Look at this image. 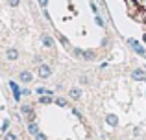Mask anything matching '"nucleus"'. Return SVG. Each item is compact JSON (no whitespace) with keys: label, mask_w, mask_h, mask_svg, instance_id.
I'll return each instance as SVG.
<instances>
[{"label":"nucleus","mask_w":146,"mask_h":140,"mask_svg":"<svg viewBox=\"0 0 146 140\" xmlns=\"http://www.w3.org/2000/svg\"><path fill=\"white\" fill-rule=\"evenodd\" d=\"M131 78L135 79V81H144V78H146V70L144 68H135L131 72Z\"/></svg>","instance_id":"7"},{"label":"nucleus","mask_w":146,"mask_h":140,"mask_svg":"<svg viewBox=\"0 0 146 140\" xmlns=\"http://www.w3.org/2000/svg\"><path fill=\"white\" fill-rule=\"evenodd\" d=\"M9 89H11V92H13L15 101H21V98H22V89L21 87H19L15 81H9Z\"/></svg>","instance_id":"5"},{"label":"nucleus","mask_w":146,"mask_h":140,"mask_svg":"<svg viewBox=\"0 0 146 140\" xmlns=\"http://www.w3.org/2000/svg\"><path fill=\"white\" fill-rule=\"evenodd\" d=\"M35 92H37V94H39V96H44V94H46V92H48V90H46V89H44V87H37V89H35Z\"/></svg>","instance_id":"15"},{"label":"nucleus","mask_w":146,"mask_h":140,"mask_svg":"<svg viewBox=\"0 0 146 140\" xmlns=\"http://www.w3.org/2000/svg\"><path fill=\"white\" fill-rule=\"evenodd\" d=\"M91 9H93V13H98V6L94 2H91Z\"/></svg>","instance_id":"22"},{"label":"nucleus","mask_w":146,"mask_h":140,"mask_svg":"<svg viewBox=\"0 0 146 140\" xmlns=\"http://www.w3.org/2000/svg\"><path fill=\"white\" fill-rule=\"evenodd\" d=\"M39 78L41 79H46V78H50L52 76V68H50V65H46V63H41L39 65Z\"/></svg>","instance_id":"3"},{"label":"nucleus","mask_w":146,"mask_h":140,"mask_svg":"<svg viewBox=\"0 0 146 140\" xmlns=\"http://www.w3.org/2000/svg\"><path fill=\"white\" fill-rule=\"evenodd\" d=\"M32 79H33V74L30 70L19 72V81H21V83H32Z\"/></svg>","instance_id":"6"},{"label":"nucleus","mask_w":146,"mask_h":140,"mask_svg":"<svg viewBox=\"0 0 146 140\" xmlns=\"http://www.w3.org/2000/svg\"><path fill=\"white\" fill-rule=\"evenodd\" d=\"M22 94H24V96H28V94H32V90H28V89H22Z\"/></svg>","instance_id":"25"},{"label":"nucleus","mask_w":146,"mask_h":140,"mask_svg":"<svg viewBox=\"0 0 146 140\" xmlns=\"http://www.w3.org/2000/svg\"><path fill=\"white\" fill-rule=\"evenodd\" d=\"M54 103L59 105V107H65V105H67V100H65V98H61V96H57V98H54Z\"/></svg>","instance_id":"14"},{"label":"nucleus","mask_w":146,"mask_h":140,"mask_svg":"<svg viewBox=\"0 0 146 140\" xmlns=\"http://www.w3.org/2000/svg\"><path fill=\"white\" fill-rule=\"evenodd\" d=\"M144 81H146V78H144Z\"/></svg>","instance_id":"27"},{"label":"nucleus","mask_w":146,"mask_h":140,"mask_svg":"<svg viewBox=\"0 0 146 140\" xmlns=\"http://www.w3.org/2000/svg\"><path fill=\"white\" fill-rule=\"evenodd\" d=\"M59 41H61V43L65 44V46H67V44H68V39H67V37H63V35H59Z\"/></svg>","instance_id":"23"},{"label":"nucleus","mask_w":146,"mask_h":140,"mask_svg":"<svg viewBox=\"0 0 146 140\" xmlns=\"http://www.w3.org/2000/svg\"><path fill=\"white\" fill-rule=\"evenodd\" d=\"M41 41H43V46H46V48H54V37H52V35L44 33V35L41 37Z\"/></svg>","instance_id":"9"},{"label":"nucleus","mask_w":146,"mask_h":140,"mask_svg":"<svg viewBox=\"0 0 146 140\" xmlns=\"http://www.w3.org/2000/svg\"><path fill=\"white\" fill-rule=\"evenodd\" d=\"M144 43H146V33H144Z\"/></svg>","instance_id":"26"},{"label":"nucleus","mask_w":146,"mask_h":140,"mask_svg":"<svg viewBox=\"0 0 146 140\" xmlns=\"http://www.w3.org/2000/svg\"><path fill=\"white\" fill-rule=\"evenodd\" d=\"M7 4H9L11 7H17L19 4H21V0H7Z\"/></svg>","instance_id":"18"},{"label":"nucleus","mask_w":146,"mask_h":140,"mask_svg":"<svg viewBox=\"0 0 146 140\" xmlns=\"http://www.w3.org/2000/svg\"><path fill=\"white\" fill-rule=\"evenodd\" d=\"M72 114H74V116H78V118H82V112H80L78 109H72Z\"/></svg>","instance_id":"24"},{"label":"nucleus","mask_w":146,"mask_h":140,"mask_svg":"<svg viewBox=\"0 0 146 140\" xmlns=\"http://www.w3.org/2000/svg\"><path fill=\"white\" fill-rule=\"evenodd\" d=\"M7 127H9V120H4V124H2V133H6Z\"/></svg>","instance_id":"20"},{"label":"nucleus","mask_w":146,"mask_h":140,"mask_svg":"<svg viewBox=\"0 0 146 140\" xmlns=\"http://www.w3.org/2000/svg\"><path fill=\"white\" fill-rule=\"evenodd\" d=\"M106 124L111 126V127H117L118 126V116L117 114H107L106 116Z\"/></svg>","instance_id":"10"},{"label":"nucleus","mask_w":146,"mask_h":140,"mask_svg":"<svg viewBox=\"0 0 146 140\" xmlns=\"http://www.w3.org/2000/svg\"><path fill=\"white\" fill-rule=\"evenodd\" d=\"M33 138H35V140H46V135H44V133H37Z\"/></svg>","instance_id":"19"},{"label":"nucleus","mask_w":146,"mask_h":140,"mask_svg":"<svg viewBox=\"0 0 146 140\" xmlns=\"http://www.w3.org/2000/svg\"><path fill=\"white\" fill-rule=\"evenodd\" d=\"M21 112L28 118V122H35V111H33L32 105H22L21 107Z\"/></svg>","instance_id":"2"},{"label":"nucleus","mask_w":146,"mask_h":140,"mask_svg":"<svg viewBox=\"0 0 146 140\" xmlns=\"http://www.w3.org/2000/svg\"><path fill=\"white\" fill-rule=\"evenodd\" d=\"M52 101H54V96H48V94H44V96L39 98V103H43V105H48V103H52Z\"/></svg>","instance_id":"13"},{"label":"nucleus","mask_w":146,"mask_h":140,"mask_svg":"<svg viewBox=\"0 0 146 140\" xmlns=\"http://www.w3.org/2000/svg\"><path fill=\"white\" fill-rule=\"evenodd\" d=\"M39 2V6L43 7V9H46V6H48V0H37Z\"/></svg>","instance_id":"21"},{"label":"nucleus","mask_w":146,"mask_h":140,"mask_svg":"<svg viewBox=\"0 0 146 140\" xmlns=\"http://www.w3.org/2000/svg\"><path fill=\"white\" fill-rule=\"evenodd\" d=\"M6 59L7 61H17L19 59V50L17 48H7L6 50Z\"/></svg>","instance_id":"8"},{"label":"nucleus","mask_w":146,"mask_h":140,"mask_svg":"<svg viewBox=\"0 0 146 140\" xmlns=\"http://www.w3.org/2000/svg\"><path fill=\"white\" fill-rule=\"evenodd\" d=\"M94 20H96V24L100 26V28H104V26H106V22H104V18H102V17H98V15H96V18H94Z\"/></svg>","instance_id":"17"},{"label":"nucleus","mask_w":146,"mask_h":140,"mask_svg":"<svg viewBox=\"0 0 146 140\" xmlns=\"http://www.w3.org/2000/svg\"><path fill=\"white\" fill-rule=\"evenodd\" d=\"M128 43H129V46H131V48H133V50H135L139 55H143V57L146 55V50H144V46L139 43V41H135V39H129Z\"/></svg>","instance_id":"4"},{"label":"nucleus","mask_w":146,"mask_h":140,"mask_svg":"<svg viewBox=\"0 0 146 140\" xmlns=\"http://www.w3.org/2000/svg\"><path fill=\"white\" fill-rule=\"evenodd\" d=\"M4 140H17V135H15V133H6Z\"/></svg>","instance_id":"16"},{"label":"nucleus","mask_w":146,"mask_h":140,"mask_svg":"<svg viewBox=\"0 0 146 140\" xmlns=\"http://www.w3.org/2000/svg\"><path fill=\"white\" fill-rule=\"evenodd\" d=\"M28 133L32 135V137H35L37 133H41V131H39V126H37L35 122H28Z\"/></svg>","instance_id":"11"},{"label":"nucleus","mask_w":146,"mask_h":140,"mask_svg":"<svg viewBox=\"0 0 146 140\" xmlns=\"http://www.w3.org/2000/svg\"><path fill=\"white\" fill-rule=\"evenodd\" d=\"M72 54L76 55V57L83 59V61H94L96 59V54H94L93 50H82V48H74V52Z\"/></svg>","instance_id":"1"},{"label":"nucleus","mask_w":146,"mask_h":140,"mask_svg":"<svg viewBox=\"0 0 146 140\" xmlns=\"http://www.w3.org/2000/svg\"><path fill=\"white\" fill-rule=\"evenodd\" d=\"M68 96H70L72 100H80V98H82V90H80L78 87H72V89L68 90Z\"/></svg>","instance_id":"12"}]
</instances>
